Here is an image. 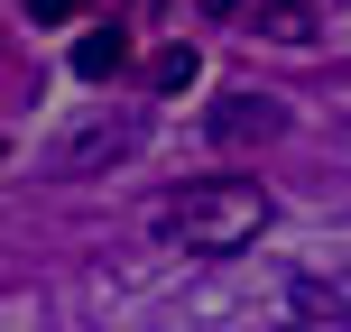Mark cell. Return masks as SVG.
Segmentation results:
<instances>
[{"label":"cell","mask_w":351,"mask_h":332,"mask_svg":"<svg viewBox=\"0 0 351 332\" xmlns=\"http://www.w3.org/2000/svg\"><path fill=\"white\" fill-rule=\"evenodd\" d=\"M268 185H250V175H194V185H176L148 203V231H158L167 249H194V259H231V249H250L268 231Z\"/></svg>","instance_id":"cell-1"},{"label":"cell","mask_w":351,"mask_h":332,"mask_svg":"<svg viewBox=\"0 0 351 332\" xmlns=\"http://www.w3.org/2000/svg\"><path fill=\"white\" fill-rule=\"evenodd\" d=\"M204 129H213V139H222V148H241V139H278V129H287V111L268 102V92H222Z\"/></svg>","instance_id":"cell-2"},{"label":"cell","mask_w":351,"mask_h":332,"mask_svg":"<svg viewBox=\"0 0 351 332\" xmlns=\"http://www.w3.org/2000/svg\"><path fill=\"white\" fill-rule=\"evenodd\" d=\"M130 148H139V120H93L84 139H65V148H56V166H65V175H84L93 157H130Z\"/></svg>","instance_id":"cell-3"},{"label":"cell","mask_w":351,"mask_h":332,"mask_svg":"<svg viewBox=\"0 0 351 332\" xmlns=\"http://www.w3.org/2000/svg\"><path fill=\"white\" fill-rule=\"evenodd\" d=\"M222 10L259 18V37H287V47H305V37H315V0H222Z\"/></svg>","instance_id":"cell-4"},{"label":"cell","mask_w":351,"mask_h":332,"mask_svg":"<svg viewBox=\"0 0 351 332\" xmlns=\"http://www.w3.org/2000/svg\"><path fill=\"white\" fill-rule=\"evenodd\" d=\"M121 65H130V37L121 28H84V37H74V74H84V84H111Z\"/></svg>","instance_id":"cell-5"},{"label":"cell","mask_w":351,"mask_h":332,"mask_svg":"<svg viewBox=\"0 0 351 332\" xmlns=\"http://www.w3.org/2000/svg\"><path fill=\"white\" fill-rule=\"evenodd\" d=\"M194 74H204V55H194V47H167L158 65H148V84H158V92H185Z\"/></svg>","instance_id":"cell-6"},{"label":"cell","mask_w":351,"mask_h":332,"mask_svg":"<svg viewBox=\"0 0 351 332\" xmlns=\"http://www.w3.org/2000/svg\"><path fill=\"white\" fill-rule=\"evenodd\" d=\"M28 18L37 28H65V18H84V0H28Z\"/></svg>","instance_id":"cell-7"}]
</instances>
